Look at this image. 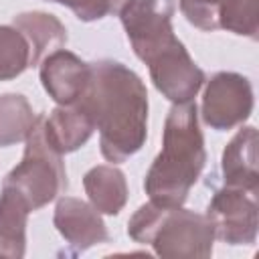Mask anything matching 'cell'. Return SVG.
Masks as SVG:
<instances>
[{
  "label": "cell",
  "instance_id": "1",
  "mask_svg": "<svg viewBox=\"0 0 259 259\" xmlns=\"http://www.w3.org/2000/svg\"><path fill=\"white\" fill-rule=\"evenodd\" d=\"M99 130L101 154L123 162L136 154L148 136V91L142 79L117 61L89 65V79L73 103Z\"/></svg>",
  "mask_w": 259,
  "mask_h": 259
},
{
  "label": "cell",
  "instance_id": "2",
  "mask_svg": "<svg viewBox=\"0 0 259 259\" xmlns=\"http://www.w3.org/2000/svg\"><path fill=\"white\" fill-rule=\"evenodd\" d=\"M206 162L194 101L174 103L168 111L162 150L152 162L144 188L160 206H182Z\"/></svg>",
  "mask_w": 259,
  "mask_h": 259
},
{
  "label": "cell",
  "instance_id": "3",
  "mask_svg": "<svg viewBox=\"0 0 259 259\" xmlns=\"http://www.w3.org/2000/svg\"><path fill=\"white\" fill-rule=\"evenodd\" d=\"M127 235L142 245H152L166 259H204L212 253L214 229L206 214L180 206L142 204L127 223Z\"/></svg>",
  "mask_w": 259,
  "mask_h": 259
},
{
  "label": "cell",
  "instance_id": "4",
  "mask_svg": "<svg viewBox=\"0 0 259 259\" xmlns=\"http://www.w3.org/2000/svg\"><path fill=\"white\" fill-rule=\"evenodd\" d=\"M42 117L38 115L28 138L20 164H16L2 186L14 190L30 210H38L67 190V170L63 154L57 152L45 136Z\"/></svg>",
  "mask_w": 259,
  "mask_h": 259
},
{
  "label": "cell",
  "instance_id": "5",
  "mask_svg": "<svg viewBox=\"0 0 259 259\" xmlns=\"http://www.w3.org/2000/svg\"><path fill=\"white\" fill-rule=\"evenodd\" d=\"M156 89L174 103L192 101L204 83V73L194 65L184 45L172 36L146 61Z\"/></svg>",
  "mask_w": 259,
  "mask_h": 259
},
{
  "label": "cell",
  "instance_id": "6",
  "mask_svg": "<svg viewBox=\"0 0 259 259\" xmlns=\"http://www.w3.org/2000/svg\"><path fill=\"white\" fill-rule=\"evenodd\" d=\"M174 0H125L119 6V18L134 47V53L146 61L154 51L174 36L172 30Z\"/></svg>",
  "mask_w": 259,
  "mask_h": 259
},
{
  "label": "cell",
  "instance_id": "7",
  "mask_svg": "<svg viewBox=\"0 0 259 259\" xmlns=\"http://www.w3.org/2000/svg\"><path fill=\"white\" fill-rule=\"evenodd\" d=\"M214 237L229 245H251L257 237V192L225 186L208 202Z\"/></svg>",
  "mask_w": 259,
  "mask_h": 259
},
{
  "label": "cell",
  "instance_id": "8",
  "mask_svg": "<svg viewBox=\"0 0 259 259\" xmlns=\"http://www.w3.org/2000/svg\"><path fill=\"white\" fill-rule=\"evenodd\" d=\"M253 109L251 83L237 73L214 75L202 97V119L212 130H231L243 123Z\"/></svg>",
  "mask_w": 259,
  "mask_h": 259
},
{
  "label": "cell",
  "instance_id": "9",
  "mask_svg": "<svg viewBox=\"0 0 259 259\" xmlns=\"http://www.w3.org/2000/svg\"><path fill=\"white\" fill-rule=\"evenodd\" d=\"M180 10L200 30L227 28L257 36V0H180Z\"/></svg>",
  "mask_w": 259,
  "mask_h": 259
},
{
  "label": "cell",
  "instance_id": "10",
  "mask_svg": "<svg viewBox=\"0 0 259 259\" xmlns=\"http://www.w3.org/2000/svg\"><path fill=\"white\" fill-rule=\"evenodd\" d=\"M53 221L61 237L77 251H85L109 239L99 210L93 204H87L73 196H63L57 202Z\"/></svg>",
  "mask_w": 259,
  "mask_h": 259
},
{
  "label": "cell",
  "instance_id": "11",
  "mask_svg": "<svg viewBox=\"0 0 259 259\" xmlns=\"http://www.w3.org/2000/svg\"><path fill=\"white\" fill-rule=\"evenodd\" d=\"M89 79V63H83L69 51H55L42 59L40 81L45 91L59 105H73Z\"/></svg>",
  "mask_w": 259,
  "mask_h": 259
},
{
  "label": "cell",
  "instance_id": "12",
  "mask_svg": "<svg viewBox=\"0 0 259 259\" xmlns=\"http://www.w3.org/2000/svg\"><path fill=\"white\" fill-rule=\"evenodd\" d=\"M223 180L225 186L259 192L257 174V132L243 127L229 142L223 152Z\"/></svg>",
  "mask_w": 259,
  "mask_h": 259
},
{
  "label": "cell",
  "instance_id": "13",
  "mask_svg": "<svg viewBox=\"0 0 259 259\" xmlns=\"http://www.w3.org/2000/svg\"><path fill=\"white\" fill-rule=\"evenodd\" d=\"M14 28L26 38L30 49V67L67 42V30L61 20L47 12H22L12 18Z\"/></svg>",
  "mask_w": 259,
  "mask_h": 259
},
{
  "label": "cell",
  "instance_id": "14",
  "mask_svg": "<svg viewBox=\"0 0 259 259\" xmlns=\"http://www.w3.org/2000/svg\"><path fill=\"white\" fill-rule=\"evenodd\" d=\"M42 125L47 140L61 154L81 148L95 130L91 119L75 105H61L53 109L42 117Z\"/></svg>",
  "mask_w": 259,
  "mask_h": 259
},
{
  "label": "cell",
  "instance_id": "15",
  "mask_svg": "<svg viewBox=\"0 0 259 259\" xmlns=\"http://www.w3.org/2000/svg\"><path fill=\"white\" fill-rule=\"evenodd\" d=\"M91 204L105 214H117L127 200V184L121 170L113 166H95L83 178Z\"/></svg>",
  "mask_w": 259,
  "mask_h": 259
},
{
  "label": "cell",
  "instance_id": "16",
  "mask_svg": "<svg viewBox=\"0 0 259 259\" xmlns=\"http://www.w3.org/2000/svg\"><path fill=\"white\" fill-rule=\"evenodd\" d=\"M34 121L36 115L24 95H0V148L26 140Z\"/></svg>",
  "mask_w": 259,
  "mask_h": 259
},
{
  "label": "cell",
  "instance_id": "17",
  "mask_svg": "<svg viewBox=\"0 0 259 259\" xmlns=\"http://www.w3.org/2000/svg\"><path fill=\"white\" fill-rule=\"evenodd\" d=\"M28 204L10 188L2 186L0 192V237L10 245L24 251L26 243V217Z\"/></svg>",
  "mask_w": 259,
  "mask_h": 259
},
{
  "label": "cell",
  "instance_id": "18",
  "mask_svg": "<svg viewBox=\"0 0 259 259\" xmlns=\"http://www.w3.org/2000/svg\"><path fill=\"white\" fill-rule=\"evenodd\" d=\"M26 67H30L26 38L14 26H0V81L18 77Z\"/></svg>",
  "mask_w": 259,
  "mask_h": 259
},
{
  "label": "cell",
  "instance_id": "19",
  "mask_svg": "<svg viewBox=\"0 0 259 259\" xmlns=\"http://www.w3.org/2000/svg\"><path fill=\"white\" fill-rule=\"evenodd\" d=\"M47 2H59L71 8L77 14V18L89 22V20H99L103 16L117 12L123 0H47Z\"/></svg>",
  "mask_w": 259,
  "mask_h": 259
}]
</instances>
